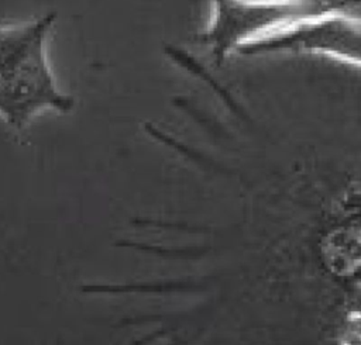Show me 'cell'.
<instances>
[{
    "instance_id": "6da1fadb",
    "label": "cell",
    "mask_w": 361,
    "mask_h": 345,
    "mask_svg": "<svg viewBox=\"0 0 361 345\" xmlns=\"http://www.w3.org/2000/svg\"><path fill=\"white\" fill-rule=\"evenodd\" d=\"M56 13L0 24V118L16 131L44 111L71 113L75 99L61 90L49 66L47 41Z\"/></svg>"
},
{
    "instance_id": "7a4b0ae2",
    "label": "cell",
    "mask_w": 361,
    "mask_h": 345,
    "mask_svg": "<svg viewBox=\"0 0 361 345\" xmlns=\"http://www.w3.org/2000/svg\"><path fill=\"white\" fill-rule=\"evenodd\" d=\"M361 0H210L207 27L197 35L214 62L319 15L351 10Z\"/></svg>"
},
{
    "instance_id": "3957f363",
    "label": "cell",
    "mask_w": 361,
    "mask_h": 345,
    "mask_svg": "<svg viewBox=\"0 0 361 345\" xmlns=\"http://www.w3.org/2000/svg\"><path fill=\"white\" fill-rule=\"evenodd\" d=\"M337 10L252 42L237 54H310L334 58L361 68V18Z\"/></svg>"
}]
</instances>
